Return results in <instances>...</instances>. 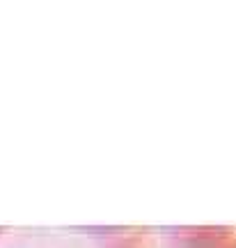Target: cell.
Masks as SVG:
<instances>
[{"label":"cell","mask_w":236,"mask_h":248,"mask_svg":"<svg viewBox=\"0 0 236 248\" xmlns=\"http://www.w3.org/2000/svg\"><path fill=\"white\" fill-rule=\"evenodd\" d=\"M101 248H236V230L206 228H117L103 230Z\"/></svg>","instance_id":"obj_1"}]
</instances>
